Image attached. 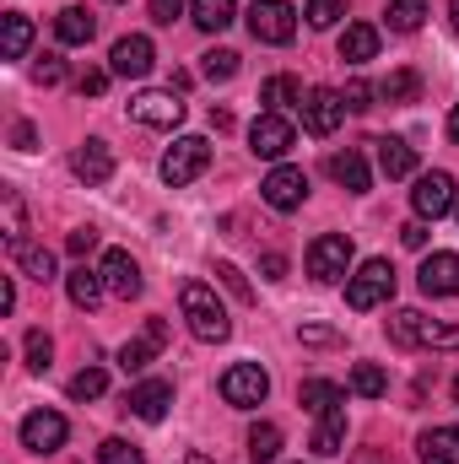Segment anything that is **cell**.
Here are the masks:
<instances>
[{
  "label": "cell",
  "instance_id": "obj_1",
  "mask_svg": "<svg viewBox=\"0 0 459 464\" xmlns=\"http://www.w3.org/2000/svg\"><path fill=\"white\" fill-rule=\"evenodd\" d=\"M179 308H184V324H190L195 341L217 346V341H228L232 335V319H228V308H222V297H217V286H206V281H184V286H179Z\"/></svg>",
  "mask_w": 459,
  "mask_h": 464
},
{
  "label": "cell",
  "instance_id": "obj_2",
  "mask_svg": "<svg viewBox=\"0 0 459 464\" xmlns=\"http://www.w3.org/2000/svg\"><path fill=\"white\" fill-rule=\"evenodd\" d=\"M389 341L400 351H459V324L427 319L422 308H400L389 314Z\"/></svg>",
  "mask_w": 459,
  "mask_h": 464
},
{
  "label": "cell",
  "instance_id": "obj_3",
  "mask_svg": "<svg viewBox=\"0 0 459 464\" xmlns=\"http://www.w3.org/2000/svg\"><path fill=\"white\" fill-rule=\"evenodd\" d=\"M389 297H395V265H389V259H362L356 276L346 281V308L373 314V308H384Z\"/></svg>",
  "mask_w": 459,
  "mask_h": 464
},
{
  "label": "cell",
  "instance_id": "obj_4",
  "mask_svg": "<svg viewBox=\"0 0 459 464\" xmlns=\"http://www.w3.org/2000/svg\"><path fill=\"white\" fill-rule=\"evenodd\" d=\"M206 168H211V140H206V135H179V140L162 151V184H173V189L195 184Z\"/></svg>",
  "mask_w": 459,
  "mask_h": 464
},
{
  "label": "cell",
  "instance_id": "obj_5",
  "mask_svg": "<svg viewBox=\"0 0 459 464\" xmlns=\"http://www.w3.org/2000/svg\"><path fill=\"white\" fill-rule=\"evenodd\" d=\"M308 276L319 286H336V281H351V237L346 232H325L308 243Z\"/></svg>",
  "mask_w": 459,
  "mask_h": 464
},
{
  "label": "cell",
  "instance_id": "obj_6",
  "mask_svg": "<svg viewBox=\"0 0 459 464\" xmlns=\"http://www.w3.org/2000/svg\"><path fill=\"white\" fill-rule=\"evenodd\" d=\"M217 389H222V400H228V405L254 411V405H265V394H270V372H265L259 362H232Z\"/></svg>",
  "mask_w": 459,
  "mask_h": 464
},
{
  "label": "cell",
  "instance_id": "obj_7",
  "mask_svg": "<svg viewBox=\"0 0 459 464\" xmlns=\"http://www.w3.org/2000/svg\"><path fill=\"white\" fill-rule=\"evenodd\" d=\"M249 33L259 44H292L298 38V5H287V0H254L249 5Z\"/></svg>",
  "mask_w": 459,
  "mask_h": 464
},
{
  "label": "cell",
  "instance_id": "obj_8",
  "mask_svg": "<svg viewBox=\"0 0 459 464\" xmlns=\"http://www.w3.org/2000/svg\"><path fill=\"white\" fill-rule=\"evenodd\" d=\"M130 119L146 124V130H179L184 124V103L173 87H151V92H135L130 98Z\"/></svg>",
  "mask_w": 459,
  "mask_h": 464
},
{
  "label": "cell",
  "instance_id": "obj_9",
  "mask_svg": "<svg viewBox=\"0 0 459 464\" xmlns=\"http://www.w3.org/2000/svg\"><path fill=\"white\" fill-rule=\"evenodd\" d=\"M292 146H298V130H292V119L287 114H259L254 124H249V151H254V157L281 162Z\"/></svg>",
  "mask_w": 459,
  "mask_h": 464
},
{
  "label": "cell",
  "instance_id": "obj_10",
  "mask_svg": "<svg viewBox=\"0 0 459 464\" xmlns=\"http://www.w3.org/2000/svg\"><path fill=\"white\" fill-rule=\"evenodd\" d=\"M298 114H303V130L308 135H336L341 119H346V98L336 87H308L303 103H298Z\"/></svg>",
  "mask_w": 459,
  "mask_h": 464
},
{
  "label": "cell",
  "instance_id": "obj_11",
  "mask_svg": "<svg viewBox=\"0 0 459 464\" xmlns=\"http://www.w3.org/2000/svg\"><path fill=\"white\" fill-rule=\"evenodd\" d=\"M259 195H265V206H270V211H298V206L308 200V173H303V168H292V162H276V168L265 173Z\"/></svg>",
  "mask_w": 459,
  "mask_h": 464
},
{
  "label": "cell",
  "instance_id": "obj_12",
  "mask_svg": "<svg viewBox=\"0 0 459 464\" xmlns=\"http://www.w3.org/2000/svg\"><path fill=\"white\" fill-rule=\"evenodd\" d=\"M411 206H416V217H422V222H438V217H449V211L459 206L454 179H449L444 168L422 173V179H416V189H411Z\"/></svg>",
  "mask_w": 459,
  "mask_h": 464
},
{
  "label": "cell",
  "instance_id": "obj_13",
  "mask_svg": "<svg viewBox=\"0 0 459 464\" xmlns=\"http://www.w3.org/2000/svg\"><path fill=\"white\" fill-rule=\"evenodd\" d=\"M151 65H157V49H151V38H146V33H130V38H119L114 49H109V71L124 76V82L151 76Z\"/></svg>",
  "mask_w": 459,
  "mask_h": 464
},
{
  "label": "cell",
  "instance_id": "obj_14",
  "mask_svg": "<svg viewBox=\"0 0 459 464\" xmlns=\"http://www.w3.org/2000/svg\"><path fill=\"white\" fill-rule=\"evenodd\" d=\"M65 438H71V421L60 411H33L22 421V449H33V454H54V449H65Z\"/></svg>",
  "mask_w": 459,
  "mask_h": 464
},
{
  "label": "cell",
  "instance_id": "obj_15",
  "mask_svg": "<svg viewBox=\"0 0 459 464\" xmlns=\"http://www.w3.org/2000/svg\"><path fill=\"white\" fill-rule=\"evenodd\" d=\"M98 270H103V286H109V297H124V303H135V297H141V286H146V281H141V265H135L124 248H109Z\"/></svg>",
  "mask_w": 459,
  "mask_h": 464
},
{
  "label": "cell",
  "instance_id": "obj_16",
  "mask_svg": "<svg viewBox=\"0 0 459 464\" xmlns=\"http://www.w3.org/2000/svg\"><path fill=\"white\" fill-rule=\"evenodd\" d=\"M71 173L82 179V184H109L114 179V151H109V140H82L76 151H71Z\"/></svg>",
  "mask_w": 459,
  "mask_h": 464
},
{
  "label": "cell",
  "instance_id": "obj_17",
  "mask_svg": "<svg viewBox=\"0 0 459 464\" xmlns=\"http://www.w3.org/2000/svg\"><path fill=\"white\" fill-rule=\"evenodd\" d=\"M416 286L427 297H459V254H427L416 270Z\"/></svg>",
  "mask_w": 459,
  "mask_h": 464
},
{
  "label": "cell",
  "instance_id": "obj_18",
  "mask_svg": "<svg viewBox=\"0 0 459 464\" xmlns=\"http://www.w3.org/2000/svg\"><path fill=\"white\" fill-rule=\"evenodd\" d=\"M162 346H168V319H146V330H141L135 341L119 346V367H124V372H141Z\"/></svg>",
  "mask_w": 459,
  "mask_h": 464
},
{
  "label": "cell",
  "instance_id": "obj_19",
  "mask_svg": "<svg viewBox=\"0 0 459 464\" xmlns=\"http://www.w3.org/2000/svg\"><path fill=\"white\" fill-rule=\"evenodd\" d=\"M5 248H11V259H16V270H22V276H33L38 286H49V281H54V254H49V248H38V243H33V237H22V232H11V237H5Z\"/></svg>",
  "mask_w": 459,
  "mask_h": 464
},
{
  "label": "cell",
  "instance_id": "obj_20",
  "mask_svg": "<svg viewBox=\"0 0 459 464\" xmlns=\"http://www.w3.org/2000/svg\"><path fill=\"white\" fill-rule=\"evenodd\" d=\"M168 405H173V383H168V378H146V383L130 389V411H135L141 421H151V427L168 416Z\"/></svg>",
  "mask_w": 459,
  "mask_h": 464
},
{
  "label": "cell",
  "instance_id": "obj_21",
  "mask_svg": "<svg viewBox=\"0 0 459 464\" xmlns=\"http://www.w3.org/2000/svg\"><path fill=\"white\" fill-rule=\"evenodd\" d=\"M330 179L341 184L346 195H367V184H373V173H367V157L356 151V146H346V151H330Z\"/></svg>",
  "mask_w": 459,
  "mask_h": 464
},
{
  "label": "cell",
  "instance_id": "obj_22",
  "mask_svg": "<svg viewBox=\"0 0 459 464\" xmlns=\"http://www.w3.org/2000/svg\"><path fill=\"white\" fill-rule=\"evenodd\" d=\"M93 33H98V16H93L87 5H65V11L54 16V38H60L65 49H82V44H93Z\"/></svg>",
  "mask_w": 459,
  "mask_h": 464
},
{
  "label": "cell",
  "instance_id": "obj_23",
  "mask_svg": "<svg viewBox=\"0 0 459 464\" xmlns=\"http://www.w3.org/2000/svg\"><path fill=\"white\" fill-rule=\"evenodd\" d=\"M422 464H459V427H427L416 438Z\"/></svg>",
  "mask_w": 459,
  "mask_h": 464
},
{
  "label": "cell",
  "instance_id": "obj_24",
  "mask_svg": "<svg viewBox=\"0 0 459 464\" xmlns=\"http://www.w3.org/2000/svg\"><path fill=\"white\" fill-rule=\"evenodd\" d=\"M319 459H336V454H346V405H336V411H325L319 416V427H314V443H308Z\"/></svg>",
  "mask_w": 459,
  "mask_h": 464
},
{
  "label": "cell",
  "instance_id": "obj_25",
  "mask_svg": "<svg viewBox=\"0 0 459 464\" xmlns=\"http://www.w3.org/2000/svg\"><path fill=\"white\" fill-rule=\"evenodd\" d=\"M65 292H71V303H76L82 314H93V308L103 303V292H109V286H103V270H87V265H76V270L65 276Z\"/></svg>",
  "mask_w": 459,
  "mask_h": 464
},
{
  "label": "cell",
  "instance_id": "obj_26",
  "mask_svg": "<svg viewBox=\"0 0 459 464\" xmlns=\"http://www.w3.org/2000/svg\"><path fill=\"white\" fill-rule=\"evenodd\" d=\"M298 405L314 411V416H325V411L346 405V389L341 383H330V378H303V383H298Z\"/></svg>",
  "mask_w": 459,
  "mask_h": 464
},
{
  "label": "cell",
  "instance_id": "obj_27",
  "mask_svg": "<svg viewBox=\"0 0 459 464\" xmlns=\"http://www.w3.org/2000/svg\"><path fill=\"white\" fill-rule=\"evenodd\" d=\"M373 54H378V27L373 22H351L341 33V60L346 65H367Z\"/></svg>",
  "mask_w": 459,
  "mask_h": 464
},
{
  "label": "cell",
  "instance_id": "obj_28",
  "mask_svg": "<svg viewBox=\"0 0 459 464\" xmlns=\"http://www.w3.org/2000/svg\"><path fill=\"white\" fill-rule=\"evenodd\" d=\"M259 103H265V114H287V109L303 103V82L281 71V76H270V82L259 87Z\"/></svg>",
  "mask_w": 459,
  "mask_h": 464
},
{
  "label": "cell",
  "instance_id": "obj_29",
  "mask_svg": "<svg viewBox=\"0 0 459 464\" xmlns=\"http://www.w3.org/2000/svg\"><path fill=\"white\" fill-rule=\"evenodd\" d=\"M378 146V168H384V179H411L416 173V151L400 140V135H384V140H373Z\"/></svg>",
  "mask_w": 459,
  "mask_h": 464
},
{
  "label": "cell",
  "instance_id": "obj_30",
  "mask_svg": "<svg viewBox=\"0 0 459 464\" xmlns=\"http://www.w3.org/2000/svg\"><path fill=\"white\" fill-rule=\"evenodd\" d=\"M190 16H195L200 33H228L238 22V5L232 0H190Z\"/></svg>",
  "mask_w": 459,
  "mask_h": 464
},
{
  "label": "cell",
  "instance_id": "obj_31",
  "mask_svg": "<svg viewBox=\"0 0 459 464\" xmlns=\"http://www.w3.org/2000/svg\"><path fill=\"white\" fill-rule=\"evenodd\" d=\"M249 459L254 464L281 459V427H276V421H254V427H249Z\"/></svg>",
  "mask_w": 459,
  "mask_h": 464
},
{
  "label": "cell",
  "instance_id": "obj_32",
  "mask_svg": "<svg viewBox=\"0 0 459 464\" xmlns=\"http://www.w3.org/2000/svg\"><path fill=\"white\" fill-rule=\"evenodd\" d=\"M378 98H384V103H416V98H422V76H416V71H389V76L378 82Z\"/></svg>",
  "mask_w": 459,
  "mask_h": 464
},
{
  "label": "cell",
  "instance_id": "obj_33",
  "mask_svg": "<svg viewBox=\"0 0 459 464\" xmlns=\"http://www.w3.org/2000/svg\"><path fill=\"white\" fill-rule=\"evenodd\" d=\"M351 394H362V400H384V394H389V372H384L378 362H356V367H351Z\"/></svg>",
  "mask_w": 459,
  "mask_h": 464
},
{
  "label": "cell",
  "instance_id": "obj_34",
  "mask_svg": "<svg viewBox=\"0 0 459 464\" xmlns=\"http://www.w3.org/2000/svg\"><path fill=\"white\" fill-rule=\"evenodd\" d=\"M427 11H433V0H389V27L395 33H416L422 22H427Z\"/></svg>",
  "mask_w": 459,
  "mask_h": 464
},
{
  "label": "cell",
  "instance_id": "obj_35",
  "mask_svg": "<svg viewBox=\"0 0 459 464\" xmlns=\"http://www.w3.org/2000/svg\"><path fill=\"white\" fill-rule=\"evenodd\" d=\"M33 49V22L22 11H5V60H22Z\"/></svg>",
  "mask_w": 459,
  "mask_h": 464
},
{
  "label": "cell",
  "instance_id": "obj_36",
  "mask_svg": "<svg viewBox=\"0 0 459 464\" xmlns=\"http://www.w3.org/2000/svg\"><path fill=\"white\" fill-rule=\"evenodd\" d=\"M22 351H27V372H49V362H54V341H49L44 330H27Z\"/></svg>",
  "mask_w": 459,
  "mask_h": 464
},
{
  "label": "cell",
  "instance_id": "obj_37",
  "mask_svg": "<svg viewBox=\"0 0 459 464\" xmlns=\"http://www.w3.org/2000/svg\"><path fill=\"white\" fill-rule=\"evenodd\" d=\"M109 389V372L103 367H82L76 378H71V400H98Z\"/></svg>",
  "mask_w": 459,
  "mask_h": 464
},
{
  "label": "cell",
  "instance_id": "obj_38",
  "mask_svg": "<svg viewBox=\"0 0 459 464\" xmlns=\"http://www.w3.org/2000/svg\"><path fill=\"white\" fill-rule=\"evenodd\" d=\"M200 76H206V82H232V76H238V54H232V49H211V54L200 60Z\"/></svg>",
  "mask_w": 459,
  "mask_h": 464
},
{
  "label": "cell",
  "instance_id": "obj_39",
  "mask_svg": "<svg viewBox=\"0 0 459 464\" xmlns=\"http://www.w3.org/2000/svg\"><path fill=\"white\" fill-rule=\"evenodd\" d=\"M303 16H308V27H319V33H325V27H336V22L346 16V0H308V5H303Z\"/></svg>",
  "mask_w": 459,
  "mask_h": 464
},
{
  "label": "cell",
  "instance_id": "obj_40",
  "mask_svg": "<svg viewBox=\"0 0 459 464\" xmlns=\"http://www.w3.org/2000/svg\"><path fill=\"white\" fill-rule=\"evenodd\" d=\"M98 464H146V454H141L135 443H124V438H109V443L98 449Z\"/></svg>",
  "mask_w": 459,
  "mask_h": 464
},
{
  "label": "cell",
  "instance_id": "obj_41",
  "mask_svg": "<svg viewBox=\"0 0 459 464\" xmlns=\"http://www.w3.org/2000/svg\"><path fill=\"white\" fill-rule=\"evenodd\" d=\"M346 114H367L373 109V98H378V87H367V82H346Z\"/></svg>",
  "mask_w": 459,
  "mask_h": 464
},
{
  "label": "cell",
  "instance_id": "obj_42",
  "mask_svg": "<svg viewBox=\"0 0 459 464\" xmlns=\"http://www.w3.org/2000/svg\"><path fill=\"white\" fill-rule=\"evenodd\" d=\"M33 76H38V82H44V87H60V82H65V60H60V54H44V60H38V71H33Z\"/></svg>",
  "mask_w": 459,
  "mask_h": 464
},
{
  "label": "cell",
  "instance_id": "obj_43",
  "mask_svg": "<svg viewBox=\"0 0 459 464\" xmlns=\"http://www.w3.org/2000/svg\"><path fill=\"white\" fill-rule=\"evenodd\" d=\"M217 276H222V286H228L232 297H243V303H249V297H254V292H249V281H243V270H238V265H217Z\"/></svg>",
  "mask_w": 459,
  "mask_h": 464
},
{
  "label": "cell",
  "instance_id": "obj_44",
  "mask_svg": "<svg viewBox=\"0 0 459 464\" xmlns=\"http://www.w3.org/2000/svg\"><path fill=\"white\" fill-rule=\"evenodd\" d=\"M11 146H16V151H38V130H33L27 119H16V124H11Z\"/></svg>",
  "mask_w": 459,
  "mask_h": 464
},
{
  "label": "cell",
  "instance_id": "obj_45",
  "mask_svg": "<svg viewBox=\"0 0 459 464\" xmlns=\"http://www.w3.org/2000/svg\"><path fill=\"white\" fill-rule=\"evenodd\" d=\"M179 11H184V0H151V22H157V27H173Z\"/></svg>",
  "mask_w": 459,
  "mask_h": 464
},
{
  "label": "cell",
  "instance_id": "obj_46",
  "mask_svg": "<svg viewBox=\"0 0 459 464\" xmlns=\"http://www.w3.org/2000/svg\"><path fill=\"white\" fill-rule=\"evenodd\" d=\"M65 248H71V254H93V248H98V227H76L65 237Z\"/></svg>",
  "mask_w": 459,
  "mask_h": 464
},
{
  "label": "cell",
  "instance_id": "obj_47",
  "mask_svg": "<svg viewBox=\"0 0 459 464\" xmlns=\"http://www.w3.org/2000/svg\"><path fill=\"white\" fill-rule=\"evenodd\" d=\"M109 76H114V71H87V76L76 82V87H82V98H103V87H109Z\"/></svg>",
  "mask_w": 459,
  "mask_h": 464
},
{
  "label": "cell",
  "instance_id": "obj_48",
  "mask_svg": "<svg viewBox=\"0 0 459 464\" xmlns=\"http://www.w3.org/2000/svg\"><path fill=\"white\" fill-rule=\"evenodd\" d=\"M400 243H405V248H427V222H422V217L405 222V227H400Z\"/></svg>",
  "mask_w": 459,
  "mask_h": 464
},
{
  "label": "cell",
  "instance_id": "obj_49",
  "mask_svg": "<svg viewBox=\"0 0 459 464\" xmlns=\"http://www.w3.org/2000/svg\"><path fill=\"white\" fill-rule=\"evenodd\" d=\"M298 341H308V346H330V341H341L336 330H325V324H303L298 330Z\"/></svg>",
  "mask_w": 459,
  "mask_h": 464
},
{
  "label": "cell",
  "instance_id": "obj_50",
  "mask_svg": "<svg viewBox=\"0 0 459 464\" xmlns=\"http://www.w3.org/2000/svg\"><path fill=\"white\" fill-rule=\"evenodd\" d=\"M287 276V254H265V281H281Z\"/></svg>",
  "mask_w": 459,
  "mask_h": 464
},
{
  "label": "cell",
  "instance_id": "obj_51",
  "mask_svg": "<svg viewBox=\"0 0 459 464\" xmlns=\"http://www.w3.org/2000/svg\"><path fill=\"white\" fill-rule=\"evenodd\" d=\"M16 308V286H11V276H0V314H11Z\"/></svg>",
  "mask_w": 459,
  "mask_h": 464
},
{
  "label": "cell",
  "instance_id": "obj_52",
  "mask_svg": "<svg viewBox=\"0 0 459 464\" xmlns=\"http://www.w3.org/2000/svg\"><path fill=\"white\" fill-rule=\"evenodd\" d=\"M449 140H459V103L449 109Z\"/></svg>",
  "mask_w": 459,
  "mask_h": 464
},
{
  "label": "cell",
  "instance_id": "obj_53",
  "mask_svg": "<svg viewBox=\"0 0 459 464\" xmlns=\"http://www.w3.org/2000/svg\"><path fill=\"white\" fill-rule=\"evenodd\" d=\"M449 22H454V33H459V0H449Z\"/></svg>",
  "mask_w": 459,
  "mask_h": 464
},
{
  "label": "cell",
  "instance_id": "obj_54",
  "mask_svg": "<svg viewBox=\"0 0 459 464\" xmlns=\"http://www.w3.org/2000/svg\"><path fill=\"white\" fill-rule=\"evenodd\" d=\"M190 464H211V459H200V454H190Z\"/></svg>",
  "mask_w": 459,
  "mask_h": 464
},
{
  "label": "cell",
  "instance_id": "obj_55",
  "mask_svg": "<svg viewBox=\"0 0 459 464\" xmlns=\"http://www.w3.org/2000/svg\"><path fill=\"white\" fill-rule=\"evenodd\" d=\"M454 405H459V372H454Z\"/></svg>",
  "mask_w": 459,
  "mask_h": 464
},
{
  "label": "cell",
  "instance_id": "obj_56",
  "mask_svg": "<svg viewBox=\"0 0 459 464\" xmlns=\"http://www.w3.org/2000/svg\"><path fill=\"white\" fill-rule=\"evenodd\" d=\"M454 217H459V206H454Z\"/></svg>",
  "mask_w": 459,
  "mask_h": 464
}]
</instances>
